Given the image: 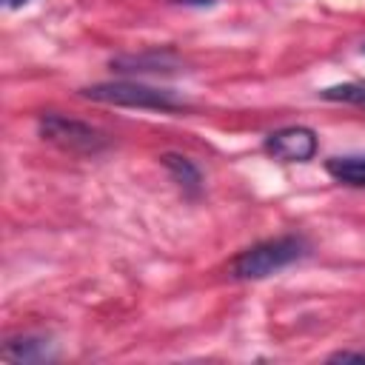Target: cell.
<instances>
[{
	"label": "cell",
	"instance_id": "1",
	"mask_svg": "<svg viewBox=\"0 0 365 365\" xmlns=\"http://www.w3.org/2000/svg\"><path fill=\"white\" fill-rule=\"evenodd\" d=\"M305 254V242L299 237H274V240H262L245 251H240L231 265H228V277L231 279H265L282 268H288L291 262H297Z\"/></svg>",
	"mask_w": 365,
	"mask_h": 365
},
{
	"label": "cell",
	"instance_id": "2",
	"mask_svg": "<svg viewBox=\"0 0 365 365\" xmlns=\"http://www.w3.org/2000/svg\"><path fill=\"white\" fill-rule=\"evenodd\" d=\"M80 94L94 100V103L123 106V108H151V111H180V108H185V100H180L174 91L143 86V83H131V80L86 86Z\"/></svg>",
	"mask_w": 365,
	"mask_h": 365
},
{
	"label": "cell",
	"instance_id": "3",
	"mask_svg": "<svg viewBox=\"0 0 365 365\" xmlns=\"http://www.w3.org/2000/svg\"><path fill=\"white\" fill-rule=\"evenodd\" d=\"M37 131L46 143L57 145L60 151L66 154H100L108 140L103 131H97L94 125L83 123V120H74V117H66V114H40L37 120Z\"/></svg>",
	"mask_w": 365,
	"mask_h": 365
},
{
	"label": "cell",
	"instance_id": "4",
	"mask_svg": "<svg viewBox=\"0 0 365 365\" xmlns=\"http://www.w3.org/2000/svg\"><path fill=\"white\" fill-rule=\"evenodd\" d=\"M265 151L282 163H305L317 154V134L305 125H285L265 137Z\"/></svg>",
	"mask_w": 365,
	"mask_h": 365
},
{
	"label": "cell",
	"instance_id": "5",
	"mask_svg": "<svg viewBox=\"0 0 365 365\" xmlns=\"http://www.w3.org/2000/svg\"><path fill=\"white\" fill-rule=\"evenodd\" d=\"M54 351H51V342L43 339V336H14L3 345V359L9 362H46L51 359Z\"/></svg>",
	"mask_w": 365,
	"mask_h": 365
},
{
	"label": "cell",
	"instance_id": "6",
	"mask_svg": "<svg viewBox=\"0 0 365 365\" xmlns=\"http://www.w3.org/2000/svg\"><path fill=\"white\" fill-rule=\"evenodd\" d=\"M177 66V60L168 51H154V54H128V57H117L111 60L114 71L123 74H145V71H171Z\"/></svg>",
	"mask_w": 365,
	"mask_h": 365
},
{
	"label": "cell",
	"instance_id": "7",
	"mask_svg": "<svg viewBox=\"0 0 365 365\" xmlns=\"http://www.w3.org/2000/svg\"><path fill=\"white\" fill-rule=\"evenodd\" d=\"M163 165L174 177V182L180 188H185L188 194H197L202 188V174H200V168L188 157H182V154H163Z\"/></svg>",
	"mask_w": 365,
	"mask_h": 365
},
{
	"label": "cell",
	"instance_id": "8",
	"mask_svg": "<svg viewBox=\"0 0 365 365\" xmlns=\"http://www.w3.org/2000/svg\"><path fill=\"white\" fill-rule=\"evenodd\" d=\"M325 171L345 185L365 188V157H334L325 163Z\"/></svg>",
	"mask_w": 365,
	"mask_h": 365
},
{
	"label": "cell",
	"instance_id": "9",
	"mask_svg": "<svg viewBox=\"0 0 365 365\" xmlns=\"http://www.w3.org/2000/svg\"><path fill=\"white\" fill-rule=\"evenodd\" d=\"M325 100H342L354 106H365V83H345V86H331L322 91Z\"/></svg>",
	"mask_w": 365,
	"mask_h": 365
},
{
	"label": "cell",
	"instance_id": "10",
	"mask_svg": "<svg viewBox=\"0 0 365 365\" xmlns=\"http://www.w3.org/2000/svg\"><path fill=\"white\" fill-rule=\"evenodd\" d=\"M331 359H365V351H336V354H331Z\"/></svg>",
	"mask_w": 365,
	"mask_h": 365
},
{
	"label": "cell",
	"instance_id": "11",
	"mask_svg": "<svg viewBox=\"0 0 365 365\" xmlns=\"http://www.w3.org/2000/svg\"><path fill=\"white\" fill-rule=\"evenodd\" d=\"M29 0H3V6L6 9H20V6H26Z\"/></svg>",
	"mask_w": 365,
	"mask_h": 365
},
{
	"label": "cell",
	"instance_id": "12",
	"mask_svg": "<svg viewBox=\"0 0 365 365\" xmlns=\"http://www.w3.org/2000/svg\"><path fill=\"white\" fill-rule=\"evenodd\" d=\"M180 3H191V6H208V3H214V0H180Z\"/></svg>",
	"mask_w": 365,
	"mask_h": 365
}]
</instances>
